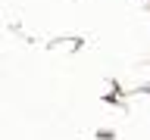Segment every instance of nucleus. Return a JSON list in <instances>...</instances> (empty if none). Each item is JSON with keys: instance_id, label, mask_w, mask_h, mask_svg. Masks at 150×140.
Wrapping results in <instances>:
<instances>
[]
</instances>
